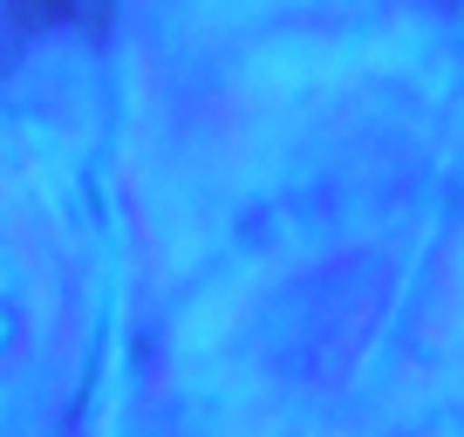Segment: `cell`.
<instances>
[{"mask_svg": "<svg viewBox=\"0 0 464 437\" xmlns=\"http://www.w3.org/2000/svg\"><path fill=\"white\" fill-rule=\"evenodd\" d=\"M14 21L21 28H55V21H69V28H102V21H110V0H14Z\"/></svg>", "mask_w": 464, "mask_h": 437, "instance_id": "1", "label": "cell"}]
</instances>
